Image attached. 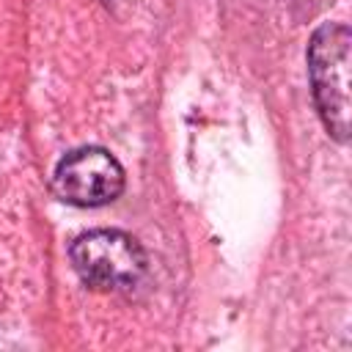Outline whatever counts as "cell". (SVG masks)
<instances>
[{"instance_id":"6da1fadb","label":"cell","mask_w":352,"mask_h":352,"mask_svg":"<svg viewBox=\"0 0 352 352\" xmlns=\"http://www.w3.org/2000/svg\"><path fill=\"white\" fill-rule=\"evenodd\" d=\"M308 80L316 113L338 143L349 140V63L352 33L344 22H324L308 41Z\"/></svg>"},{"instance_id":"7a4b0ae2","label":"cell","mask_w":352,"mask_h":352,"mask_svg":"<svg viewBox=\"0 0 352 352\" xmlns=\"http://www.w3.org/2000/svg\"><path fill=\"white\" fill-rule=\"evenodd\" d=\"M72 264L82 283L102 292L132 289L143 280L148 258L140 242L116 228L80 234L72 242Z\"/></svg>"},{"instance_id":"3957f363","label":"cell","mask_w":352,"mask_h":352,"mask_svg":"<svg viewBox=\"0 0 352 352\" xmlns=\"http://www.w3.org/2000/svg\"><path fill=\"white\" fill-rule=\"evenodd\" d=\"M52 190L66 204L102 206L124 192V168L110 151L99 146H82L58 162Z\"/></svg>"}]
</instances>
